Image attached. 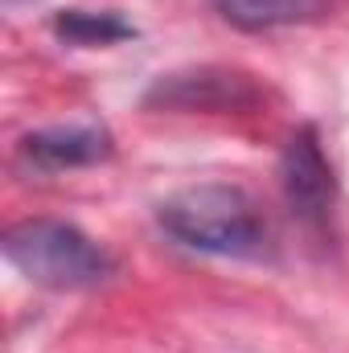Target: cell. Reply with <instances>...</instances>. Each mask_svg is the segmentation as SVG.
<instances>
[{
    "mask_svg": "<svg viewBox=\"0 0 349 353\" xmlns=\"http://www.w3.org/2000/svg\"><path fill=\"white\" fill-rule=\"evenodd\" d=\"M157 222L173 243L218 259H259L271 243L263 210L239 185L177 189L173 197L161 201Z\"/></svg>",
    "mask_w": 349,
    "mask_h": 353,
    "instance_id": "cell-1",
    "label": "cell"
},
{
    "mask_svg": "<svg viewBox=\"0 0 349 353\" xmlns=\"http://www.w3.org/2000/svg\"><path fill=\"white\" fill-rule=\"evenodd\" d=\"M111 157V132L103 123H62L41 128L21 140V161L37 173H62V169H87Z\"/></svg>",
    "mask_w": 349,
    "mask_h": 353,
    "instance_id": "cell-5",
    "label": "cell"
},
{
    "mask_svg": "<svg viewBox=\"0 0 349 353\" xmlns=\"http://www.w3.org/2000/svg\"><path fill=\"white\" fill-rule=\"evenodd\" d=\"M4 259L29 283L50 292H83L115 275V259L79 226L58 218H25L4 230Z\"/></svg>",
    "mask_w": 349,
    "mask_h": 353,
    "instance_id": "cell-2",
    "label": "cell"
},
{
    "mask_svg": "<svg viewBox=\"0 0 349 353\" xmlns=\"http://www.w3.org/2000/svg\"><path fill=\"white\" fill-rule=\"evenodd\" d=\"M222 21L263 33V29H283V25H308L333 8V0H210Z\"/></svg>",
    "mask_w": 349,
    "mask_h": 353,
    "instance_id": "cell-6",
    "label": "cell"
},
{
    "mask_svg": "<svg viewBox=\"0 0 349 353\" xmlns=\"http://www.w3.org/2000/svg\"><path fill=\"white\" fill-rule=\"evenodd\" d=\"M255 99H259V90L251 87L247 74L201 66V70L161 74L144 103L165 107V111H247V107H255Z\"/></svg>",
    "mask_w": 349,
    "mask_h": 353,
    "instance_id": "cell-3",
    "label": "cell"
},
{
    "mask_svg": "<svg viewBox=\"0 0 349 353\" xmlns=\"http://www.w3.org/2000/svg\"><path fill=\"white\" fill-rule=\"evenodd\" d=\"M279 173H283V197H288L292 214H300L312 226L329 222V210H333V169H329L325 148H321L312 128H300L288 140Z\"/></svg>",
    "mask_w": 349,
    "mask_h": 353,
    "instance_id": "cell-4",
    "label": "cell"
},
{
    "mask_svg": "<svg viewBox=\"0 0 349 353\" xmlns=\"http://www.w3.org/2000/svg\"><path fill=\"white\" fill-rule=\"evenodd\" d=\"M54 33L74 41V46H115L123 37H136V29L119 17V12H87V8H70L54 21Z\"/></svg>",
    "mask_w": 349,
    "mask_h": 353,
    "instance_id": "cell-7",
    "label": "cell"
}]
</instances>
